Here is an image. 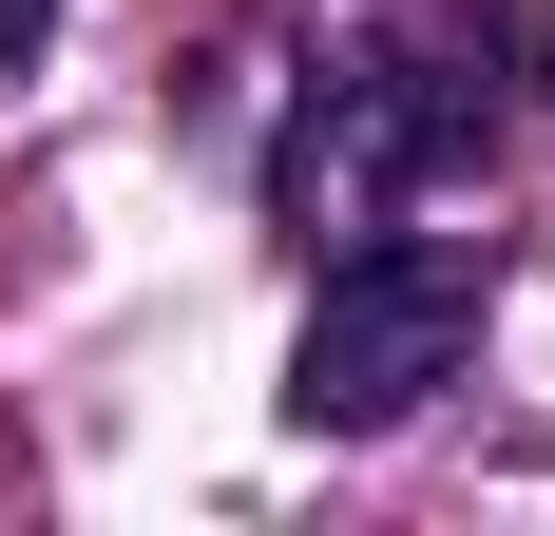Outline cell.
<instances>
[{
	"instance_id": "cell-1",
	"label": "cell",
	"mask_w": 555,
	"mask_h": 536,
	"mask_svg": "<svg viewBox=\"0 0 555 536\" xmlns=\"http://www.w3.org/2000/svg\"><path fill=\"white\" fill-rule=\"evenodd\" d=\"M499 0H460L441 39H345L307 97H287V135H269V230L287 250H345V230H384V212H422V192H460V173L499 154Z\"/></svg>"
},
{
	"instance_id": "cell-2",
	"label": "cell",
	"mask_w": 555,
	"mask_h": 536,
	"mask_svg": "<svg viewBox=\"0 0 555 536\" xmlns=\"http://www.w3.org/2000/svg\"><path fill=\"white\" fill-rule=\"evenodd\" d=\"M326 288H307V326H287V422L307 441H384L422 422L460 365H479V307H499V250L479 230H345V250H307Z\"/></svg>"
},
{
	"instance_id": "cell-3",
	"label": "cell",
	"mask_w": 555,
	"mask_h": 536,
	"mask_svg": "<svg viewBox=\"0 0 555 536\" xmlns=\"http://www.w3.org/2000/svg\"><path fill=\"white\" fill-rule=\"evenodd\" d=\"M57 58V0H0V77H39Z\"/></svg>"
}]
</instances>
